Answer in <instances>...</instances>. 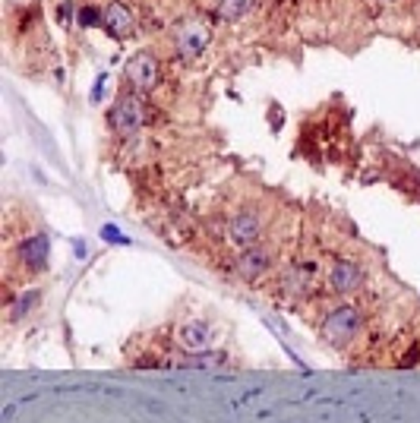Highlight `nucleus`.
<instances>
[{"label": "nucleus", "instance_id": "1", "mask_svg": "<svg viewBox=\"0 0 420 423\" xmlns=\"http://www.w3.org/2000/svg\"><path fill=\"white\" fill-rule=\"evenodd\" d=\"M146 107H142V101L136 98L133 92H123L121 98L111 105V111H108V123H111V130L117 133V136H133L136 130L142 126V120H146Z\"/></svg>", "mask_w": 420, "mask_h": 423}, {"label": "nucleus", "instance_id": "2", "mask_svg": "<svg viewBox=\"0 0 420 423\" xmlns=\"http://www.w3.org/2000/svg\"><path fill=\"white\" fill-rule=\"evenodd\" d=\"M123 86H130L133 92H152L158 86V60L152 51H140L130 57L123 67Z\"/></svg>", "mask_w": 420, "mask_h": 423}, {"label": "nucleus", "instance_id": "3", "mask_svg": "<svg viewBox=\"0 0 420 423\" xmlns=\"http://www.w3.org/2000/svg\"><path fill=\"white\" fill-rule=\"evenodd\" d=\"M360 328H363V313L357 307H338V309H332V313L325 316V322H323L325 338L335 341V344L354 341L357 335H360Z\"/></svg>", "mask_w": 420, "mask_h": 423}, {"label": "nucleus", "instance_id": "4", "mask_svg": "<svg viewBox=\"0 0 420 423\" xmlns=\"http://www.w3.org/2000/svg\"><path fill=\"white\" fill-rule=\"evenodd\" d=\"M212 41V29L203 22V19H184V22L174 29V48H177L180 57L193 60L199 57Z\"/></svg>", "mask_w": 420, "mask_h": 423}, {"label": "nucleus", "instance_id": "5", "mask_svg": "<svg viewBox=\"0 0 420 423\" xmlns=\"http://www.w3.org/2000/svg\"><path fill=\"white\" fill-rule=\"evenodd\" d=\"M228 237H231V243L241 246V250L256 246L262 237V215L256 212V208H241V212H234V218H231V224H228Z\"/></svg>", "mask_w": 420, "mask_h": 423}, {"label": "nucleus", "instance_id": "6", "mask_svg": "<svg viewBox=\"0 0 420 423\" xmlns=\"http://www.w3.org/2000/svg\"><path fill=\"white\" fill-rule=\"evenodd\" d=\"M329 284H332V290H338V294H354V290H360L363 288L360 262H354V259H338L329 271Z\"/></svg>", "mask_w": 420, "mask_h": 423}, {"label": "nucleus", "instance_id": "7", "mask_svg": "<svg viewBox=\"0 0 420 423\" xmlns=\"http://www.w3.org/2000/svg\"><path fill=\"white\" fill-rule=\"evenodd\" d=\"M48 256H51V240H48V234L35 231V234H29V237L22 240L20 259H22V265H26V269L41 271L48 265Z\"/></svg>", "mask_w": 420, "mask_h": 423}, {"label": "nucleus", "instance_id": "8", "mask_svg": "<svg viewBox=\"0 0 420 423\" xmlns=\"http://www.w3.org/2000/svg\"><path fill=\"white\" fill-rule=\"evenodd\" d=\"M102 29L108 32L111 38H130L133 35V10L121 0H114L111 6H104L102 16Z\"/></svg>", "mask_w": 420, "mask_h": 423}, {"label": "nucleus", "instance_id": "9", "mask_svg": "<svg viewBox=\"0 0 420 423\" xmlns=\"http://www.w3.org/2000/svg\"><path fill=\"white\" fill-rule=\"evenodd\" d=\"M272 269V253L266 250V246H250V250L241 253V259H237V271H241L247 281H256V278H262L266 271Z\"/></svg>", "mask_w": 420, "mask_h": 423}, {"label": "nucleus", "instance_id": "10", "mask_svg": "<svg viewBox=\"0 0 420 423\" xmlns=\"http://www.w3.org/2000/svg\"><path fill=\"white\" fill-rule=\"evenodd\" d=\"M209 325H205L203 319H193L187 322V325H180V344L187 347V351H203L205 344H209Z\"/></svg>", "mask_w": 420, "mask_h": 423}, {"label": "nucleus", "instance_id": "11", "mask_svg": "<svg viewBox=\"0 0 420 423\" xmlns=\"http://www.w3.org/2000/svg\"><path fill=\"white\" fill-rule=\"evenodd\" d=\"M256 0H218L215 13L218 19H224V22H237V19H243L250 10H253Z\"/></svg>", "mask_w": 420, "mask_h": 423}, {"label": "nucleus", "instance_id": "12", "mask_svg": "<svg viewBox=\"0 0 420 423\" xmlns=\"http://www.w3.org/2000/svg\"><path fill=\"white\" fill-rule=\"evenodd\" d=\"M102 16L104 13L98 10V6H83V10L76 13V22L83 25V29H95V25H102Z\"/></svg>", "mask_w": 420, "mask_h": 423}, {"label": "nucleus", "instance_id": "13", "mask_svg": "<svg viewBox=\"0 0 420 423\" xmlns=\"http://www.w3.org/2000/svg\"><path fill=\"white\" fill-rule=\"evenodd\" d=\"M104 82H108V76H104V73H98L95 88H92V95H89V101H92V105H98V101H102V95H104Z\"/></svg>", "mask_w": 420, "mask_h": 423}]
</instances>
